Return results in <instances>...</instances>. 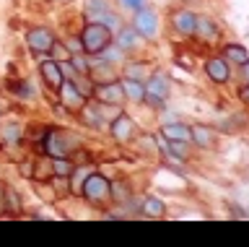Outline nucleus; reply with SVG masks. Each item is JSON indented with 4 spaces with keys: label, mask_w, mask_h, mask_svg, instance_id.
Returning <instances> with one entry per match:
<instances>
[{
    "label": "nucleus",
    "mask_w": 249,
    "mask_h": 247,
    "mask_svg": "<svg viewBox=\"0 0 249 247\" xmlns=\"http://www.w3.org/2000/svg\"><path fill=\"white\" fill-rule=\"evenodd\" d=\"M109 42H112V29H107L104 24H93L91 21V24L83 29V34H81L83 52H89V55H99Z\"/></svg>",
    "instance_id": "1"
},
{
    "label": "nucleus",
    "mask_w": 249,
    "mask_h": 247,
    "mask_svg": "<svg viewBox=\"0 0 249 247\" xmlns=\"http://www.w3.org/2000/svg\"><path fill=\"white\" fill-rule=\"evenodd\" d=\"M81 192L89 200H93V203H99V200H107L112 195V182L101 174H91V177H86V182L81 185Z\"/></svg>",
    "instance_id": "2"
},
{
    "label": "nucleus",
    "mask_w": 249,
    "mask_h": 247,
    "mask_svg": "<svg viewBox=\"0 0 249 247\" xmlns=\"http://www.w3.org/2000/svg\"><path fill=\"white\" fill-rule=\"evenodd\" d=\"M135 29H138L140 37H145V39H156V34H159V16L148 8H138Z\"/></svg>",
    "instance_id": "3"
},
{
    "label": "nucleus",
    "mask_w": 249,
    "mask_h": 247,
    "mask_svg": "<svg viewBox=\"0 0 249 247\" xmlns=\"http://www.w3.org/2000/svg\"><path fill=\"white\" fill-rule=\"evenodd\" d=\"M26 42H29V50L42 55V52H52V44H54V37L50 29H31L26 34Z\"/></svg>",
    "instance_id": "4"
},
{
    "label": "nucleus",
    "mask_w": 249,
    "mask_h": 247,
    "mask_svg": "<svg viewBox=\"0 0 249 247\" xmlns=\"http://www.w3.org/2000/svg\"><path fill=\"white\" fill-rule=\"evenodd\" d=\"M93 96H96L101 104H120L124 99V91H122V83L107 81V83H99V86L93 89Z\"/></svg>",
    "instance_id": "5"
},
{
    "label": "nucleus",
    "mask_w": 249,
    "mask_h": 247,
    "mask_svg": "<svg viewBox=\"0 0 249 247\" xmlns=\"http://www.w3.org/2000/svg\"><path fill=\"white\" fill-rule=\"evenodd\" d=\"M60 99H62V104H65V110H78L81 112L83 104H86V96L78 91V86L73 81H62L60 83Z\"/></svg>",
    "instance_id": "6"
},
{
    "label": "nucleus",
    "mask_w": 249,
    "mask_h": 247,
    "mask_svg": "<svg viewBox=\"0 0 249 247\" xmlns=\"http://www.w3.org/2000/svg\"><path fill=\"white\" fill-rule=\"evenodd\" d=\"M112 135H114V141L127 143L130 138L135 135V122H132L127 114H117L112 120Z\"/></svg>",
    "instance_id": "7"
},
{
    "label": "nucleus",
    "mask_w": 249,
    "mask_h": 247,
    "mask_svg": "<svg viewBox=\"0 0 249 247\" xmlns=\"http://www.w3.org/2000/svg\"><path fill=\"white\" fill-rule=\"evenodd\" d=\"M161 135L166 138V141H182V143H190L192 141V128L182 125V122H166V125L161 128Z\"/></svg>",
    "instance_id": "8"
},
{
    "label": "nucleus",
    "mask_w": 249,
    "mask_h": 247,
    "mask_svg": "<svg viewBox=\"0 0 249 247\" xmlns=\"http://www.w3.org/2000/svg\"><path fill=\"white\" fill-rule=\"evenodd\" d=\"M145 96H151V99H166L169 96V78L166 76H161V73H156L153 78H148L145 83Z\"/></svg>",
    "instance_id": "9"
},
{
    "label": "nucleus",
    "mask_w": 249,
    "mask_h": 247,
    "mask_svg": "<svg viewBox=\"0 0 249 247\" xmlns=\"http://www.w3.org/2000/svg\"><path fill=\"white\" fill-rule=\"evenodd\" d=\"M205 73L210 76V81H215V83H226V81H229V65H226V60H221V57L208 60Z\"/></svg>",
    "instance_id": "10"
},
{
    "label": "nucleus",
    "mask_w": 249,
    "mask_h": 247,
    "mask_svg": "<svg viewBox=\"0 0 249 247\" xmlns=\"http://www.w3.org/2000/svg\"><path fill=\"white\" fill-rule=\"evenodd\" d=\"M39 71H42V78L50 83V86L60 89V83H62V71H60V65L54 63V60H44Z\"/></svg>",
    "instance_id": "11"
},
{
    "label": "nucleus",
    "mask_w": 249,
    "mask_h": 247,
    "mask_svg": "<svg viewBox=\"0 0 249 247\" xmlns=\"http://www.w3.org/2000/svg\"><path fill=\"white\" fill-rule=\"evenodd\" d=\"M195 24H197V16H192L190 11L174 13V29H179L182 34H195Z\"/></svg>",
    "instance_id": "12"
},
{
    "label": "nucleus",
    "mask_w": 249,
    "mask_h": 247,
    "mask_svg": "<svg viewBox=\"0 0 249 247\" xmlns=\"http://www.w3.org/2000/svg\"><path fill=\"white\" fill-rule=\"evenodd\" d=\"M89 19L93 21V24H104L107 29H117V26H120V19H117L114 13L104 11V8H91L89 11Z\"/></svg>",
    "instance_id": "13"
},
{
    "label": "nucleus",
    "mask_w": 249,
    "mask_h": 247,
    "mask_svg": "<svg viewBox=\"0 0 249 247\" xmlns=\"http://www.w3.org/2000/svg\"><path fill=\"white\" fill-rule=\"evenodd\" d=\"M122 91H124V96L130 99V102H143L145 99V83H140L135 78H127L122 83Z\"/></svg>",
    "instance_id": "14"
},
{
    "label": "nucleus",
    "mask_w": 249,
    "mask_h": 247,
    "mask_svg": "<svg viewBox=\"0 0 249 247\" xmlns=\"http://www.w3.org/2000/svg\"><path fill=\"white\" fill-rule=\"evenodd\" d=\"M195 34H200L202 39H215L218 29L210 19H197V24H195Z\"/></svg>",
    "instance_id": "15"
},
{
    "label": "nucleus",
    "mask_w": 249,
    "mask_h": 247,
    "mask_svg": "<svg viewBox=\"0 0 249 247\" xmlns=\"http://www.w3.org/2000/svg\"><path fill=\"white\" fill-rule=\"evenodd\" d=\"M223 52H226V60H231V63H239V65H244L247 60H249V52L241 47V44H229V47H226Z\"/></svg>",
    "instance_id": "16"
},
{
    "label": "nucleus",
    "mask_w": 249,
    "mask_h": 247,
    "mask_svg": "<svg viewBox=\"0 0 249 247\" xmlns=\"http://www.w3.org/2000/svg\"><path fill=\"white\" fill-rule=\"evenodd\" d=\"M143 211L151 216V219H161V216L166 213V206H163V200H159V198H145Z\"/></svg>",
    "instance_id": "17"
},
{
    "label": "nucleus",
    "mask_w": 249,
    "mask_h": 247,
    "mask_svg": "<svg viewBox=\"0 0 249 247\" xmlns=\"http://www.w3.org/2000/svg\"><path fill=\"white\" fill-rule=\"evenodd\" d=\"M52 174L60 177V180H68V177H73V164L65 161L62 156H57V159L52 161Z\"/></svg>",
    "instance_id": "18"
},
{
    "label": "nucleus",
    "mask_w": 249,
    "mask_h": 247,
    "mask_svg": "<svg viewBox=\"0 0 249 247\" xmlns=\"http://www.w3.org/2000/svg\"><path fill=\"white\" fill-rule=\"evenodd\" d=\"M117 42H120V47H135V44L140 42L138 29H122L120 37H117Z\"/></svg>",
    "instance_id": "19"
},
{
    "label": "nucleus",
    "mask_w": 249,
    "mask_h": 247,
    "mask_svg": "<svg viewBox=\"0 0 249 247\" xmlns=\"http://www.w3.org/2000/svg\"><path fill=\"white\" fill-rule=\"evenodd\" d=\"M192 141L200 143V146H210L213 135H210V130H208L205 125H195V128H192Z\"/></svg>",
    "instance_id": "20"
},
{
    "label": "nucleus",
    "mask_w": 249,
    "mask_h": 247,
    "mask_svg": "<svg viewBox=\"0 0 249 247\" xmlns=\"http://www.w3.org/2000/svg\"><path fill=\"white\" fill-rule=\"evenodd\" d=\"M99 55L104 57L107 63H117V60H122V52L117 50V47H109V44H107V47H104V50L99 52Z\"/></svg>",
    "instance_id": "21"
},
{
    "label": "nucleus",
    "mask_w": 249,
    "mask_h": 247,
    "mask_svg": "<svg viewBox=\"0 0 249 247\" xmlns=\"http://www.w3.org/2000/svg\"><path fill=\"white\" fill-rule=\"evenodd\" d=\"M3 138H5L8 143H16L21 138V128L18 125H5L3 128Z\"/></svg>",
    "instance_id": "22"
},
{
    "label": "nucleus",
    "mask_w": 249,
    "mask_h": 247,
    "mask_svg": "<svg viewBox=\"0 0 249 247\" xmlns=\"http://www.w3.org/2000/svg\"><path fill=\"white\" fill-rule=\"evenodd\" d=\"M73 68H75V71L81 73V76H86V73L91 71V68L86 65V60H83V57H73Z\"/></svg>",
    "instance_id": "23"
},
{
    "label": "nucleus",
    "mask_w": 249,
    "mask_h": 247,
    "mask_svg": "<svg viewBox=\"0 0 249 247\" xmlns=\"http://www.w3.org/2000/svg\"><path fill=\"white\" fill-rule=\"evenodd\" d=\"M140 76H148V68L145 65H130V78H140Z\"/></svg>",
    "instance_id": "24"
},
{
    "label": "nucleus",
    "mask_w": 249,
    "mask_h": 247,
    "mask_svg": "<svg viewBox=\"0 0 249 247\" xmlns=\"http://www.w3.org/2000/svg\"><path fill=\"white\" fill-rule=\"evenodd\" d=\"M122 5H127V8H143V5H145V0H122Z\"/></svg>",
    "instance_id": "25"
},
{
    "label": "nucleus",
    "mask_w": 249,
    "mask_h": 247,
    "mask_svg": "<svg viewBox=\"0 0 249 247\" xmlns=\"http://www.w3.org/2000/svg\"><path fill=\"white\" fill-rule=\"evenodd\" d=\"M112 192H114L117 200H124V188H122V185H112Z\"/></svg>",
    "instance_id": "26"
},
{
    "label": "nucleus",
    "mask_w": 249,
    "mask_h": 247,
    "mask_svg": "<svg viewBox=\"0 0 249 247\" xmlns=\"http://www.w3.org/2000/svg\"><path fill=\"white\" fill-rule=\"evenodd\" d=\"M5 195H8V206H11L13 211H16V208H18V200H16V192H13V190H8Z\"/></svg>",
    "instance_id": "27"
},
{
    "label": "nucleus",
    "mask_w": 249,
    "mask_h": 247,
    "mask_svg": "<svg viewBox=\"0 0 249 247\" xmlns=\"http://www.w3.org/2000/svg\"><path fill=\"white\" fill-rule=\"evenodd\" d=\"M241 102H244V104H249V83H247L244 89H241Z\"/></svg>",
    "instance_id": "28"
},
{
    "label": "nucleus",
    "mask_w": 249,
    "mask_h": 247,
    "mask_svg": "<svg viewBox=\"0 0 249 247\" xmlns=\"http://www.w3.org/2000/svg\"><path fill=\"white\" fill-rule=\"evenodd\" d=\"M244 78H247V83H249V60L244 63Z\"/></svg>",
    "instance_id": "29"
}]
</instances>
